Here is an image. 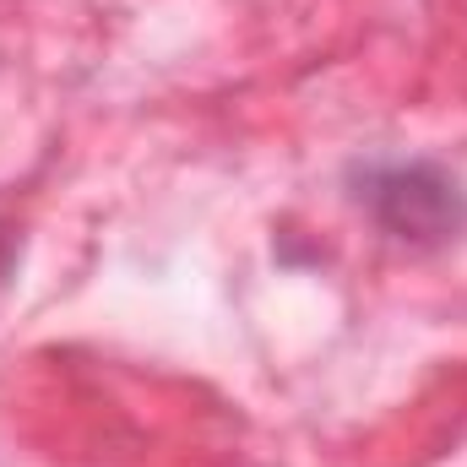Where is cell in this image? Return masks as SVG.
Masks as SVG:
<instances>
[{"label":"cell","instance_id":"6da1fadb","mask_svg":"<svg viewBox=\"0 0 467 467\" xmlns=\"http://www.w3.org/2000/svg\"><path fill=\"white\" fill-rule=\"evenodd\" d=\"M353 196L369 223L413 250H441L467 234V185L435 158H386L353 169Z\"/></svg>","mask_w":467,"mask_h":467},{"label":"cell","instance_id":"7a4b0ae2","mask_svg":"<svg viewBox=\"0 0 467 467\" xmlns=\"http://www.w3.org/2000/svg\"><path fill=\"white\" fill-rule=\"evenodd\" d=\"M16 255H22V229L0 218V283L11 277V266H16Z\"/></svg>","mask_w":467,"mask_h":467}]
</instances>
